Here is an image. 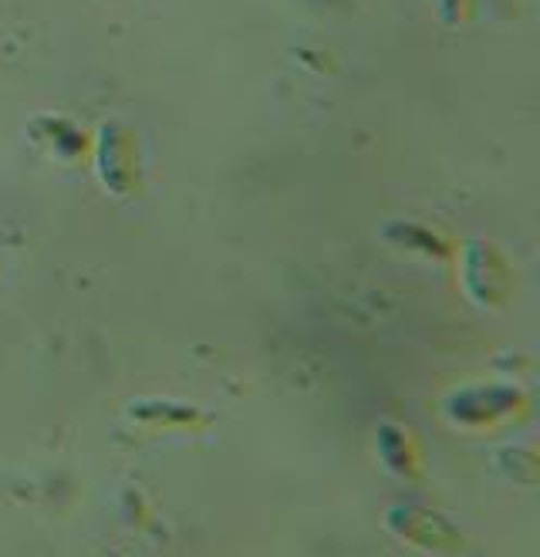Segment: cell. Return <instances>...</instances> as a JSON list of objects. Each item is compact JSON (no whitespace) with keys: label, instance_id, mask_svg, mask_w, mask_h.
Here are the masks:
<instances>
[]
</instances>
